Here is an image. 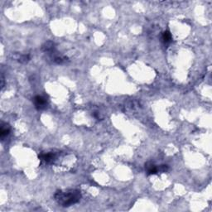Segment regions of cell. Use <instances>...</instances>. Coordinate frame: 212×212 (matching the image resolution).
<instances>
[{
    "mask_svg": "<svg viewBox=\"0 0 212 212\" xmlns=\"http://www.w3.org/2000/svg\"><path fill=\"white\" fill-rule=\"evenodd\" d=\"M10 129L11 128L8 124H4L3 123L1 124V129H0V135H1V139H3L5 137H7L8 135L9 134Z\"/></svg>",
    "mask_w": 212,
    "mask_h": 212,
    "instance_id": "cell-6",
    "label": "cell"
},
{
    "mask_svg": "<svg viewBox=\"0 0 212 212\" xmlns=\"http://www.w3.org/2000/svg\"><path fill=\"white\" fill-rule=\"evenodd\" d=\"M39 158H40L41 160L44 161L45 163H50L53 162V160L55 159V154L52 153H44V154H41L39 156Z\"/></svg>",
    "mask_w": 212,
    "mask_h": 212,
    "instance_id": "cell-5",
    "label": "cell"
},
{
    "mask_svg": "<svg viewBox=\"0 0 212 212\" xmlns=\"http://www.w3.org/2000/svg\"><path fill=\"white\" fill-rule=\"evenodd\" d=\"M147 169V172H148V174L149 175H153L156 174V173H158V168L156 167L155 165H153V163H148L145 166Z\"/></svg>",
    "mask_w": 212,
    "mask_h": 212,
    "instance_id": "cell-7",
    "label": "cell"
},
{
    "mask_svg": "<svg viewBox=\"0 0 212 212\" xmlns=\"http://www.w3.org/2000/svg\"><path fill=\"white\" fill-rule=\"evenodd\" d=\"M42 50L46 53H49L52 54L54 52H56V47H55V43L52 41H47L46 42L43 46H42Z\"/></svg>",
    "mask_w": 212,
    "mask_h": 212,
    "instance_id": "cell-3",
    "label": "cell"
},
{
    "mask_svg": "<svg viewBox=\"0 0 212 212\" xmlns=\"http://www.w3.org/2000/svg\"><path fill=\"white\" fill-rule=\"evenodd\" d=\"M13 59H15L17 61L20 62V63H27L30 60V57H29V55L16 53V54L13 55Z\"/></svg>",
    "mask_w": 212,
    "mask_h": 212,
    "instance_id": "cell-4",
    "label": "cell"
},
{
    "mask_svg": "<svg viewBox=\"0 0 212 212\" xmlns=\"http://www.w3.org/2000/svg\"><path fill=\"white\" fill-rule=\"evenodd\" d=\"M162 39H163V43H169L170 42L172 41V35H171L170 32H168V31H165V32L163 33Z\"/></svg>",
    "mask_w": 212,
    "mask_h": 212,
    "instance_id": "cell-8",
    "label": "cell"
},
{
    "mask_svg": "<svg viewBox=\"0 0 212 212\" xmlns=\"http://www.w3.org/2000/svg\"><path fill=\"white\" fill-rule=\"evenodd\" d=\"M33 104L35 105V108L38 110H42L47 107V99L43 98V96L40 95H37L34 97L33 99Z\"/></svg>",
    "mask_w": 212,
    "mask_h": 212,
    "instance_id": "cell-2",
    "label": "cell"
},
{
    "mask_svg": "<svg viewBox=\"0 0 212 212\" xmlns=\"http://www.w3.org/2000/svg\"><path fill=\"white\" fill-rule=\"evenodd\" d=\"M167 170H168V167L167 165H163L161 166V168L159 171H161V172H167Z\"/></svg>",
    "mask_w": 212,
    "mask_h": 212,
    "instance_id": "cell-9",
    "label": "cell"
},
{
    "mask_svg": "<svg viewBox=\"0 0 212 212\" xmlns=\"http://www.w3.org/2000/svg\"><path fill=\"white\" fill-rule=\"evenodd\" d=\"M55 200L63 207H68L79 202L81 198L80 191L76 189H70L66 191H57L54 195Z\"/></svg>",
    "mask_w": 212,
    "mask_h": 212,
    "instance_id": "cell-1",
    "label": "cell"
}]
</instances>
